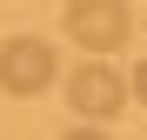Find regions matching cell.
<instances>
[{"label": "cell", "instance_id": "277c9868", "mask_svg": "<svg viewBox=\"0 0 147 140\" xmlns=\"http://www.w3.org/2000/svg\"><path fill=\"white\" fill-rule=\"evenodd\" d=\"M60 140H107V133H100V120H94V127H67Z\"/></svg>", "mask_w": 147, "mask_h": 140}, {"label": "cell", "instance_id": "5b68a950", "mask_svg": "<svg viewBox=\"0 0 147 140\" xmlns=\"http://www.w3.org/2000/svg\"><path fill=\"white\" fill-rule=\"evenodd\" d=\"M134 100H140V107H147V60H140V67H134Z\"/></svg>", "mask_w": 147, "mask_h": 140}, {"label": "cell", "instance_id": "7a4b0ae2", "mask_svg": "<svg viewBox=\"0 0 147 140\" xmlns=\"http://www.w3.org/2000/svg\"><path fill=\"white\" fill-rule=\"evenodd\" d=\"M60 80V60H54V47H47L40 33H13L7 47H0V87L20 93V100H34V93H47Z\"/></svg>", "mask_w": 147, "mask_h": 140}, {"label": "cell", "instance_id": "6da1fadb", "mask_svg": "<svg viewBox=\"0 0 147 140\" xmlns=\"http://www.w3.org/2000/svg\"><path fill=\"white\" fill-rule=\"evenodd\" d=\"M60 20H67L74 47H87V54H114V47H127V33H134L127 0H67Z\"/></svg>", "mask_w": 147, "mask_h": 140}, {"label": "cell", "instance_id": "3957f363", "mask_svg": "<svg viewBox=\"0 0 147 140\" xmlns=\"http://www.w3.org/2000/svg\"><path fill=\"white\" fill-rule=\"evenodd\" d=\"M67 107L87 113V120H114V113L127 107V80H120L107 60H80L67 74Z\"/></svg>", "mask_w": 147, "mask_h": 140}]
</instances>
